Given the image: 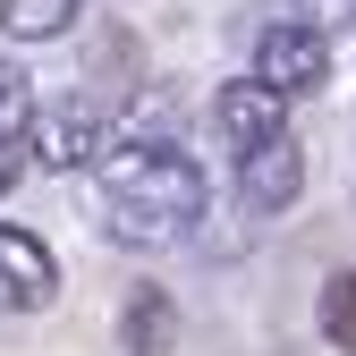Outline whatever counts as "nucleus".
I'll use <instances>...</instances> for the list:
<instances>
[{"mask_svg": "<svg viewBox=\"0 0 356 356\" xmlns=\"http://www.w3.org/2000/svg\"><path fill=\"white\" fill-rule=\"evenodd\" d=\"M119 348L127 356H170L178 348V297L170 289H127V305H119Z\"/></svg>", "mask_w": 356, "mask_h": 356, "instance_id": "0eeeda50", "label": "nucleus"}, {"mask_svg": "<svg viewBox=\"0 0 356 356\" xmlns=\"http://www.w3.org/2000/svg\"><path fill=\"white\" fill-rule=\"evenodd\" d=\"M17 94H26V76H17V68H9V60H0V111H9V102H17Z\"/></svg>", "mask_w": 356, "mask_h": 356, "instance_id": "9b49d317", "label": "nucleus"}, {"mask_svg": "<svg viewBox=\"0 0 356 356\" xmlns=\"http://www.w3.org/2000/svg\"><path fill=\"white\" fill-rule=\"evenodd\" d=\"M85 76H102L111 94L127 102V94L145 85V76H136V34H127V26H102L94 42H85Z\"/></svg>", "mask_w": 356, "mask_h": 356, "instance_id": "1a4fd4ad", "label": "nucleus"}, {"mask_svg": "<svg viewBox=\"0 0 356 356\" xmlns=\"http://www.w3.org/2000/svg\"><path fill=\"white\" fill-rule=\"evenodd\" d=\"M212 127L229 136V153H254V145H272V136H289V102L272 94V85H220L212 94Z\"/></svg>", "mask_w": 356, "mask_h": 356, "instance_id": "39448f33", "label": "nucleus"}, {"mask_svg": "<svg viewBox=\"0 0 356 356\" xmlns=\"http://www.w3.org/2000/svg\"><path fill=\"white\" fill-rule=\"evenodd\" d=\"M94 170H102V195H111V204L161 220L170 238H187L195 220H204V170H195V153H178V145H127V136H102Z\"/></svg>", "mask_w": 356, "mask_h": 356, "instance_id": "f257e3e1", "label": "nucleus"}, {"mask_svg": "<svg viewBox=\"0 0 356 356\" xmlns=\"http://www.w3.org/2000/svg\"><path fill=\"white\" fill-rule=\"evenodd\" d=\"M254 85H272L280 102L323 94V85H331V42H323V26H305V17L263 26L254 34Z\"/></svg>", "mask_w": 356, "mask_h": 356, "instance_id": "f03ea898", "label": "nucleus"}, {"mask_svg": "<svg viewBox=\"0 0 356 356\" xmlns=\"http://www.w3.org/2000/svg\"><path fill=\"white\" fill-rule=\"evenodd\" d=\"M94 153H102V119H94V111H76V102L34 111V127H26V161H42V170H85Z\"/></svg>", "mask_w": 356, "mask_h": 356, "instance_id": "423d86ee", "label": "nucleus"}, {"mask_svg": "<svg viewBox=\"0 0 356 356\" xmlns=\"http://www.w3.org/2000/svg\"><path fill=\"white\" fill-rule=\"evenodd\" d=\"M51 297H60L51 246L34 229H17V220H0V305H9V314H34V305H51Z\"/></svg>", "mask_w": 356, "mask_h": 356, "instance_id": "7ed1b4c3", "label": "nucleus"}, {"mask_svg": "<svg viewBox=\"0 0 356 356\" xmlns=\"http://www.w3.org/2000/svg\"><path fill=\"white\" fill-rule=\"evenodd\" d=\"M323 339L339 356H356V272H331V289H323Z\"/></svg>", "mask_w": 356, "mask_h": 356, "instance_id": "9d476101", "label": "nucleus"}, {"mask_svg": "<svg viewBox=\"0 0 356 356\" xmlns=\"http://www.w3.org/2000/svg\"><path fill=\"white\" fill-rule=\"evenodd\" d=\"M297 195H305V145L297 136H272V145L238 153V204L246 212H289Z\"/></svg>", "mask_w": 356, "mask_h": 356, "instance_id": "20e7f679", "label": "nucleus"}, {"mask_svg": "<svg viewBox=\"0 0 356 356\" xmlns=\"http://www.w3.org/2000/svg\"><path fill=\"white\" fill-rule=\"evenodd\" d=\"M85 9L76 0H0V34L9 42H60Z\"/></svg>", "mask_w": 356, "mask_h": 356, "instance_id": "6e6552de", "label": "nucleus"}]
</instances>
